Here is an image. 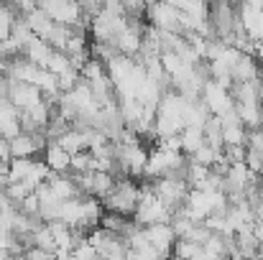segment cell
Returning <instances> with one entry per match:
<instances>
[{
  "label": "cell",
  "mask_w": 263,
  "mask_h": 260,
  "mask_svg": "<svg viewBox=\"0 0 263 260\" xmlns=\"http://www.w3.org/2000/svg\"><path fill=\"white\" fill-rule=\"evenodd\" d=\"M172 217H174V212L154 194V186L143 184L141 186V199H138L136 212H133V222L138 227H154V225H169Z\"/></svg>",
  "instance_id": "obj_1"
},
{
  "label": "cell",
  "mask_w": 263,
  "mask_h": 260,
  "mask_svg": "<svg viewBox=\"0 0 263 260\" xmlns=\"http://www.w3.org/2000/svg\"><path fill=\"white\" fill-rule=\"evenodd\" d=\"M138 199H141V186L138 184H133L130 178H115V186H112L110 196L102 199V209L128 219V217H133Z\"/></svg>",
  "instance_id": "obj_2"
},
{
  "label": "cell",
  "mask_w": 263,
  "mask_h": 260,
  "mask_svg": "<svg viewBox=\"0 0 263 260\" xmlns=\"http://www.w3.org/2000/svg\"><path fill=\"white\" fill-rule=\"evenodd\" d=\"M39 10L57 26L64 28H74L80 23H89L87 18H82L80 3H69V0H49V3H39Z\"/></svg>",
  "instance_id": "obj_3"
},
{
  "label": "cell",
  "mask_w": 263,
  "mask_h": 260,
  "mask_svg": "<svg viewBox=\"0 0 263 260\" xmlns=\"http://www.w3.org/2000/svg\"><path fill=\"white\" fill-rule=\"evenodd\" d=\"M151 186H154V194H156L172 212L181 209L184 202H186V196H189V184L181 181V178H174V176L159 178V181H154Z\"/></svg>",
  "instance_id": "obj_4"
},
{
  "label": "cell",
  "mask_w": 263,
  "mask_h": 260,
  "mask_svg": "<svg viewBox=\"0 0 263 260\" xmlns=\"http://www.w3.org/2000/svg\"><path fill=\"white\" fill-rule=\"evenodd\" d=\"M199 99H202V105L210 110V115H212V117H222L225 112H230V110L235 107V102H233L230 92H228V89H222L215 79L204 82Z\"/></svg>",
  "instance_id": "obj_5"
},
{
  "label": "cell",
  "mask_w": 263,
  "mask_h": 260,
  "mask_svg": "<svg viewBox=\"0 0 263 260\" xmlns=\"http://www.w3.org/2000/svg\"><path fill=\"white\" fill-rule=\"evenodd\" d=\"M146 18L148 26L156 31H169V33H181L179 28V10L172 3H156V5H146Z\"/></svg>",
  "instance_id": "obj_6"
},
{
  "label": "cell",
  "mask_w": 263,
  "mask_h": 260,
  "mask_svg": "<svg viewBox=\"0 0 263 260\" xmlns=\"http://www.w3.org/2000/svg\"><path fill=\"white\" fill-rule=\"evenodd\" d=\"M238 18L240 26L246 31V36L256 44L263 38V10H261V0L258 3H240L238 5Z\"/></svg>",
  "instance_id": "obj_7"
},
{
  "label": "cell",
  "mask_w": 263,
  "mask_h": 260,
  "mask_svg": "<svg viewBox=\"0 0 263 260\" xmlns=\"http://www.w3.org/2000/svg\"><path fill=\"white\" fill-rule=\"evenodd\" d=\"M5 97L10 99V105H13L18 112H23V110H28V107L44 102V94H41L36 87L21 85V82H8V94H5Z\"/></svg>",
  "instance_id": "obj_8"
},
{
  "label": "cell",
  "mask_w": 263,
  "mask_h": 260,
  "mask_svg": "<svg viewBox=\"0 0 263 260\" xmlns=\"http://www.w3.org/2000/svg\"><path fill=\"white\" fill-rule=\"evenodd\" d=\"M143 237L151 248H156L159 253H164L166 258H172V248H174L176 237L169 225H154V227H143Z\"/></svg>",
  "instance_id": "obj_9"
},
{
  "label": "cell",
  "mask_w": 263,
  "mask_h": 260,
  "mask_svg": "<svg viewBox=\"0 0 263 260\" xmlns=\"http://www.w3.org/2000/svg\"><path fill=\"white\" fill-rule=\"evenodd\" d=\"M21 135V123H18V110L10 105L8 97H0V138L13 141Z\"/></svg>",
  "instance_id": "obj_10"
},
{
  "label": "cell",
  "mask_w": 263,
  "mask_h": 260,
  "mask_svg": "<svg viewBox=\"0 0 263 260\" xmlns=\"http://www.w3.org/2000/svg\"><path fill=\"white\" fill-rule=\"evenodd\" d=\"M69 161H72V156L69 153H64L54 141L51 143H46V151H44V164L49 166V171L57 173V176H64V173L69 171Z\"/></svg>",
  "instance_id": "obj_11"
},
{
  "label": "cell",
  "mask_w": 263,
  "mask_h": 260,
  "mask_svg": "<svg viewBox=\"0 0 263 260\" xmlns=\"http://www.w3.org/2000/svg\"><path fill=\"white\" fill-rule=\"evenodd\" d=\"M51 54H54V49H51L46 41L36 38V36H33V38L28 41V46L23 49V59H28L31 64H36V67H41V69H46Z\"/></svg>",
  "instance_id": "obj_12"
},
{
  "label": "cell",
  "mask_w": 263,
  "mask_h": 260,
  "mask_svg": "<svg viewBox=\"0 0 263 260\" xmlns=\"http://www.w3.org/2000/svg\"><path fill=\"white\" fill-rule=\"evenodd\" d=\"M64 153H69V156H77V153H82V151H87V135L85 133H80V130H67L59 141H54Z\"/></svg>",
  "instance_id": "obj_13"
},
{
  "label": "cell",
  "mask_w": 263,
  "mask_h": 260,
  "mask_svg": "<svg viewBox=\"0 0 263 260\" xmlns=\"http://www.w3.org/2000/svg\"><path fill=\"white\" fill-rule=\"evenodd\" d=\"M179 138H181V153L186 158H192L197 153V148L204 146V133H202V128H194V125H186L179 133Z\"/></svg>",
  "instance_id": "obj_14"
},
{
  "label": "cell",
  "mask_w": 263,
  "mask_h": 260,
  "mask_svg": "<svg viewBox=\"0 0 263 260\" xmlns=\"http://www.w3.org/2000/svg\"><path fill=\"white\" fill-rule=\"evenodd\" d=\"M115 186V176L112 173H100V171H92V186H89V196L95 199H107L110 191Z\"/></svg>",
  "instance_id": "obj_15"
},
{
  "label": "cell",
  "mask_w": 263,
  "mask_h": 260,
  "mask_svg": "<svg viewBox=\"0 0 263 260\" xmlns=\"http://www.w3.org/2000/svg\"><path fill=\"white\" fill-rule=\"evenodd\" d=\"M246 138H248V130L243 128V123L222 125V148H230V146H246Z\"/></svg>",
  "instance_id": "obj_16"
},
{
  "label": "cell",
  "mask_w": 263,
  "mask_h": 260,
  "mask_svg": "<svg viewBox=\"0 0 263 260\" xmlns=\"http://www.w3.org/2000/svg\"><path fill=\"white\" fill-rule=\"evenodd\" d=\"M28 243H31V248H39V250L51 253V255H54V250H57V248H54V237H51V232H49L46 225H39V227L31 232Z\"/></svg>",
  "instance_id": "obj_17"
},
{
  "label": "cell",
  "mask_w": 263,
  "mask_h": 260,
  "mask_svg": "<svg viewBox=\"0 0 263 260\" xmlns=\"http://www.w3.org/2000/svg\"><path fill=\"white\" fill-rule=\"evenodd\" d=\"M15 18H18V15H15V10H13L10 5H3V3H0V46L10 38Z\"/></svg>",
  "instance_id": "obj_18"
},
{
  "label": "cell",
  "mask_w": 263,
  "mask_h": 260,
  "mask_svg": "<svg viewBox=\"0 0 263 260\" xmlns=\"http://www.w3.org/2000/svg\"><path fill=\"white\" fill-rule=\"evenodd\" d=\"M159 62H161V69H164V74L172 79L179 74V69L184 67V62L176 56L174 51H161V56H159Z\"/></svg>",
  "instance_id": "obj_19"
},
{
  "label": "cell",
  "mask_w": 263,
  "mask_h": 260,
  "mask_svg": "<svg viewBox=\"0 0 263 260\" xmlns=\"http://www.w3.org/2000/svg\"><path fill=\"white\" fill-rule=\"evenodd\" d=\"M82 82V77H80V72L74 69V67H69L67 72H62L59 77H57V85H59V92L62 94H67V92H72L74 87Z\"/></svg>",
  "instance_id": "obj_20"
},
{
  "label": "cell",
  "mask_w": 263,
  "mask_h": 260,
  "mask_svg": "<svg viewBox=\"0 0 263 260\" xmlns=\"http://www.w3.org/2000/svg\"><path fill=\"white\" fill-rule=\"evenodd\" d=\"M72 67V62H69V56L64 54V51H54L51 54V59H49V64H46V72H51L54 77H59L62 72H67Z\"/></svg>",
  "instance_id": "obj_21"
},
{
  "label": "cell",
  "mask_w": 263,
  "mask_h": 260,
  "mask_svg": "<svg viewBox=\"0 0 263 260\" xmlns=\"http://www.w3.org/2000/svg\"><path fill=\"white\" fill-rule=\"evenodd\" d=\"M69 171H74V176H77V173L92 171V156H89V151H82V153L72 156V161H69Z\"/></svg>",
  "instance_id": "obj_22"
},
{
  "label": "cell",
  "mask_w": 263,
  "mask_h": 260,
  "mask_svg": "<svg viewBox=\"0 0 263 260\" xmlns=\"http://www.w3.org/2000/svg\"><path fill=\"white\" fill-rule=\"evenodd\" d=\"M253 214H256V222H263V202H258L253 207Z\"/></svg>",
  "instance_id": "obj_23"
},
{
  "label": "cell",
  "mask_w": 263,
  "mask_h": 260,
  "mask_svg": "<svg viewBox=\"0 0 263 260\" xmlns=\"http://www.w3.org/2000/svg\"><path fill=\"white\" fill-rule=\"evenodd\" d=\"M258 194H261V202H263V184H261V191H258Z\"/></svg>",
  "instance_id": "obj_24"
}]
</instances>
